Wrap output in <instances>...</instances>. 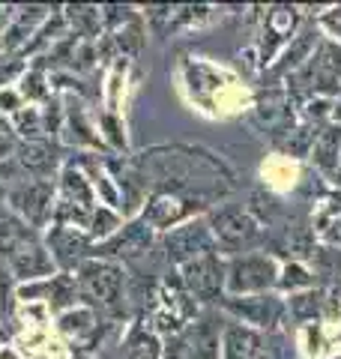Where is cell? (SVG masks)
I'll return each mask as SVG.
<instances>
[{
    "label": "cell",
    "instance_id": "6da1fadb",
    "mask_svg": "<svg viewBox=\"0 0 341 359\" xmlns=\"http://www.w3.org/2000/svg\"><path fill=\"white\" fill-rule=\"evenodd\" d=\"M75 282L81 290V302L90 309H117L126 287L123 264L105 261V257H87L75 269Z\"/></svg>",
    "mask_w": 341,
    "mask_h": 359
},
{
    "label": "cell",
    "instance_id": "7a4b0ae2",
    "mask_svg": "<svg viewBox=\"0 0 341 359\" xmlns=\"http://www.w3.org/2000/svg\"><path fill=\"white\" fill-rule=\"evenodd\" d=\"M54 207H57L54 180H27L25 177L6 189V210L36 233L51 224Z\"/></svg>",
    "mask_w": 341,
    "mask_h": 359
},
{
    "label": "cell",
    "instance_id": "3957f363",
    "mask_svg": "<svg viewBox=\"0 0 341 359\" xmlns=\"http://www.w3.org/2000/svg\"><path fill=\"white\" fill-rule=\"evenodd\" d=\"M0 257L6 261V266L13 269L15 282L25 285V282H39V278H51L57 273V266L51 261L48 249L42 243V233L25 228L13 237L9 243L0 245Z\"/></svg>",
    "mask_w": 341,
    "mask_h": 359
},
{
    "label": "cell",
    "instance_id": "277c9868",
    "mask_svg": "<svg viewBox=\"0 0 341 359\" xmlns=\"http://www.w3.org/2000/svg\"><path fill=\"white\" fill-rule=\"evenodd\" d=\"M279 285V266L269 255H236L225 266L227 297H255Z\"/></svg>",
    "mask_w": 341,
    "mask_h": 359
},
{
    "label": "cell",
    "instance_id": "5b68a950",
    "mask_svg": "<svg viewBox=\"0 0 341 359\" xmlns=\"http://www.w3.org/2000/svg\"><path fill=\"white\" fill-rule=\"evenodd\" d=\"M215 249H222L225 255H243L260 240V224L248 210L243 207H219L207 219Z\"/></svg>",
    "mask_w": 341,
    "mask_h": 359
},
{
    "label": "cell",
    "instance_id": "8992f818",
    "mask_svg": "<svg viewBox=\"0 0 341 359\" xmlns=\"http://www.w3.org/2000/svg\"><path fill=\"white\" fill-rule=\"evenodd\" d=\"M225 266L219 252L201 255L195 261L180 266V285L186 287V294L195 302H219L225 294Z\"/></svg>",
    "mask_w": 341,
    "mask_h": 359
},
{
    "label": "cell",
    "instance_id": "52a82bcc",
    "mask_svg": "<svg viewBox=\"0 0 341 359\" xmlns=\"http://www.w3.org/2000/svg\"><path fill=\"white\" fill-rule=\"evenodd\" d=\"M42 243L51 255L57 273H75L93 255V240L87 237V231L69 228V224H48L42 231Z\"/></svg>",
    "mask_w": 341,
    "mask_h": 359
},
{
    "label": "cell",
    "instance_id": "ba28073f",
    "mask_svg": "<svg viewBox=\"0 0 341 359\" xmlns=\"http://www.w3.org/2000/svg\"><path fill=\"white\" fill-rule=\"evenodd\" d=\"M162 249H165L168 264L183 266V264L195 261V257H201V255L215 252V240H213V231H210L207 219H189L183 224H177L174 231L165 233Z\"/></svg>",
    "mask_w": 341,
    "mask_h": 359
},
{
    "label": "cell",
    "instance_id": "9c48e42d",
    "mask_svg": "<svg viewBox=\"0 0 341 359\" xmlns=\"http://www.w3.org/2000/svg\"><path fill=\"white\" fill-rule=\"evenodd\" d=\"M153 228L147 224L144 219H132V222H123V228L114 233V237H108L105 243L93 245V255L90 257H105V261H135V257H141L150 252L153 245Z\"/></svg>",
    "mask_w": 341,
    "mask_h": 359
},
{
    "label": "cell",
    "instance_id": "30bf717a",
    "mask_svg": "<svg viewBox=\"0 0 341 359\" xmlns=\"http://www.w3.org/2000/svg\"><path fill=\"white\" fill-rule=\"evenodd\" d=\"M222 309L231 314L234 323L252 330H272L279 327L284 302L272 294H255V297H222Z\"/></svg>",
    "mask_w": 341,
    "mask_h": 359
},
{
    "label": "cell",
    "instance_id": "8fae6325",
    "mask_svg": "<svg viewBox=\"0 0 341 359\" xmlns=\"http://www.w3.org/2000/svg\"><path fill=\"white\" fill-rule=\"evenodd\" d=\"M195 210H198V201H192L189 195H180V192L168 195L165 192V195H153L147 201L141 219L150 224L153 231H174L177 224L189 222Z\"/></svg>",
    "mask_w": 341,
    "mask_h": 359
},
{
    "label": "cell",
    "instance_id": "7c38bea8",
    "mask_svg": "<svg viewBox=\"0 0 341 359\" xmlns=\"http://www.w3.org/2000/svg\"><path fill=\"white\" fill-rule=\"evenodd\" d=\"M219 359H272L267 339L252 327L231 323L222 330V356Z\"/></svg>",
    "mask_w": 341,
    "mask_h": 359
},
{
    "label": "cell",
    "instance_id": "4fadbf2b",
    "mask_svg": "<svg viewBox=\"0 0 341 359\" xmlns=\"http://www.w3.org/2000/svg\"><path fill=\"white\" fill-rule=\"evenodd\" d=\"M15 165L21 177L27 180H51V171H57V156L48 141H18L15 147Z\"/></svg>",
    "mask_w": 341,
    "mask_h": 359
},
{
    "label": "cell",
    "instance_id": "5bb4252c",
    "mask_svg": "<svg viewBox=\"0 0 341 359\" xmlns=\"http://www.w3.org/2000/svg\"><path fill=\"white\" fill-rule=\"evenodd\" d=\"M183 335H186L195 359H219L222 356V330L215 327L210 318L189 323V330H183Z\"/></svg>",
    "mask_w": 341,
    "mask_h": 359
},
{
    "label": "cell",
    "instance_id": "9a60e30c",
    "mask_svg": "<svg viewBox=\"0 0 341 359\" xmlns=\"http://www.w3.org/2000/svg\"><path fill=\"white\" fill-rule=\"evenodd\" d=\"M96 309L90 306H75V309H66L57 314V330H60V335H66V339L72 341H84L87 335L96 332Z\"/></svg>",
    "mask_w": 341,
    "mask_h": 359
},
{
    "label": "cell",
    "instance_id": "2e32d148",
    "mask_svg": "<svg viewBox=\"0 0 341 359\" xmlns=\"http://www.w3.org/2000/svg\"><path fill=\"white\" fill-rule=\"evenodd\" d=\"M162 356V339L150 327H132L123 344V359H159Z\"/></svg>",
    "mask_w": 341,
    "mask_h": 359
},
{
    "label": "cell",
    "instance_id": "e0dca14e",
    "mask_svg": "<svg viewBox=\"0 0 341 359\" xmlns=\"http://www.w3.org/2000/svg\"><path fill=\"white\" fill-rule=\"evenodd\" d=\"M51 78L45 75V69H39V66H27V72L21 75L18 81V93L21 99H25V105H48L51 102Z\"/></svg>",
    "mask_w": 341,
    "mask_h": 359
},
{
    "label": "cell",
    "instance_id": "ac0fdd59",
    "mask_svg": "<svg viewBox=\"0 0 341 359\" xmlns=\"http://www.w3.org/2000/svg\"><path fill=\"white\" fill-rule=\"evenodd\" d=\"M312 69H314V78L321 84H329V87H338L341 81V48L333 42H323L317 54L312 57Z\"/></svg>",
    "mask_w": 341,
    "mask_h": 359
},
{
    "label": "cell",
    "instance_id": "d6986e66",
    "mask_svg": "<svg viewBox=\"0 0 341 359\" xmlns=\"http://www.w3.org/2000/svg\"><path fill=\"white\" fill-rule=\"evenodd\" d=\"M6 123L21 141H42V135H45L42 108H36V105H25L15 117H9Z\"/></svg>",
    "mask_w": 341,
    "mask_h": 359
},
{
    "label": "cell",
    "instance_id": "ffe728a7",
    "mask_svg": "<svg viewBox=\"0 0 341 359\" xmlns=\"http://www.w3.org/2000/svg\"><path fill=\"white\" fill-rule=\"evenodd\" d=\"M123 228V216L117 210H111V207H96L93 210V216H90V224H87V237L93 240V245L99 243H105L108 237H114Z\"/></svg>",
    "mask_w": 341,
    "mask_h": 359
},
{
    "label": "cell",
    "instance_id": "44dd1931",
    "mask_svg": "<svg viewBox=\"0 0 341 359\" xmlns=\"http://www.w3.org/2000/svg\"><path fill=\"white\" fill-rule=\"evenodd\" d=\"M312 159L314 165H321L323 171H333L338 168V156H341V129H326L317 135L314 147H312Z\"/></svg>",
    "mask_w": 341,
    "mask_h": 359
},
{
    "label": "cell",
    "instance_id": "7402d4cb",
    "mask_svg": "<svg viewBox=\"0 0 341 359\" xmlns=\"http://www.w3.org/2000/svg\"><path fill=\"white\" fill-rule=\"evenodd\" d=\"M323 309V294L321 290H302L288 299V311L293 320H312L314 314H321Z\"/></svg>",
    "mask_w": 341,
    "mask_h": 359
},
{
    "label": "cell",
    "instance_id": "603a6c76",
    "mask_svg": "<svg viewBox=\"0 0 341 359\" xmlns=\"http://www.w3.org/2000/svg\"><path fill=\"white\" fill-rule=\"evenodd\" d=\"M293 25H297V9H288V6H276L272 13L267 15V33L276 36V42L288 39Z\"/></svg>",
    "mask_w": 341,
    "mask_h": 359
},
{
    "label": "cell",
    "instance_id": "cb8c5ba5",
    "mask_svg": "<svg viewBox=\"0 0 341 359\" xmlns=\"http://www.w3.org/2000/svg\"><path fill=\"white\" fill-rule=\"evenodd\" d=\"M15 290H18V282H15L13 269H9L6 261L0 257V320L15 309Z\"/></svg>",
    "mask_w": 341,
    "mask_h": 359
},
{
    "label": "cell",
    "instance_id": "d4e9b609",
    "mask_svg": "<svg viewBox=\"0 0 341 359\" xmlns=\"http://www.w3.org/2000/svg\"><path fill=\"white\" fill-rule=\"evenodd\" d=\"M279 285L284 290H305V287H312V273L305 269L302 264H284L279 269Z\"/></svg>",
    "mask_w": 341,
    "mask_h": 359
},
{
    "label": "cell",
    "instance_id": "484cf974",
    "mask_svg": "<svg viewBox=\"0 0 341 359\" xmlns=\"http://www.w3.org/2000/svg\"><path fill=\"white\" fill-rule=\"evenodd\" d=\"M27 72V60H21L18 54H0V90L13 87L21 81V75Z\"/></svg>",
    "mask_w": 341,
    "mask_h": 359
},
{
    "label": "cell",
    "instance_id": "4316f807",
    "mask_svg": "<svg viewBox=\"0 0 341 359\" xmlns=\"http://www.w3.org/2000/svg\"><path fill=\"white\" fill-rule=\"evenodd\" d=\"M99 126L105 129V132H102V138H105L114 150H123V147H126V129H123V123H120L117 114H102V117H99Z\"/></svg>",
    "mask_w": 341,
    "mask_h": 359
},
{
    "label": "cell",
    "instance_id": "83f0119b",
    "mask_svg": "<svg viewBox=\"0 0 341 359\" xmlns=\"http://www.w3.org/2000/svg\"><path fill=\"white\" fill-rule=\"evenodd\" d=\"M159 359H195L192 356V347L186 341V335H170V339H162V356Z\"/></svg>",
    "mask_w": 341,
    "mask_h": 359
},
{
    "label": "cell",
    "instance_id": "f1b7e54d",
    "mask_svg": "<svg viewBox=\"0 0 341 359\" xmlns=\"http://www.w3.org/2000/svg\"><path fill=\"white\" fill-rule=\"evenodd\" d=\"M21 108H25V99H21L18 87H6V90H0V114H4V120L15 117Z\"/></svg>",
    "mask_w": 341,
    "mask_h": 359
},
{
    "label": "cell",
    "instance_id": "f546056e",
    "mask_svg": "<svg viewBox=\"0 0 341 359\" xmlns=\"http://www.w3.org/2000/svg\"><path fill=\"white\" fill-rule=\"evenodd\" d=\"M321 25L333 33L335 39H341V6H335V9H329V13L321 18Z\"/></svg>",
    "mask_w": 341,
    "mask_h": 359
},
{
    "label": "cell",
    "instance_id": "4dcf8cb0",
    "mask_svg": "<svg viewBox=\"0 0 341 359\" xmlns=\"http://www.w3.org/2000/svg\"><path fill=\"white\" fill-rule=\"evenodd\" d=\"M326 240L341 249V219H338V222H333V228H326Z\"/></svg>",
    "mask_w": 341,
    "mask_h": 359
},
{
    "label": "cell",
    "instance_id": "1f68e13d",
    "mask_svg": "<svg viewBox=\"0 0 341 359\" xmlns=\"http://www.w3.org/2000/svg\"><path fill=\"white\" fill-rule=\"evenodd\" d=\"M0 359H25L13 344H0Z\"/></svg>",
    "mask_w": 341,
    "mask_h": 359
}]
</instances>
